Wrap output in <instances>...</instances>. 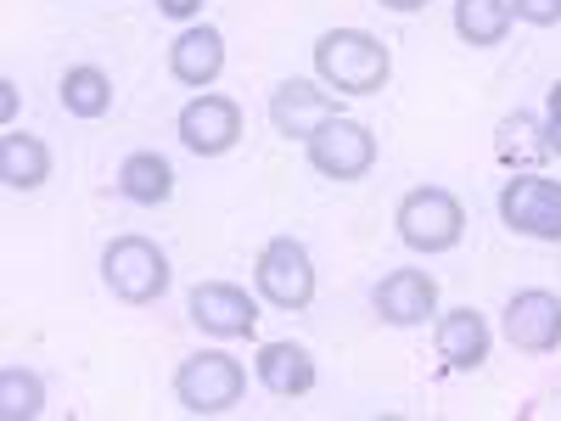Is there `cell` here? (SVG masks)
<instances>
[{
    "label": "cell",
    "mask_w": 561,
    "mask_h": 421,
    "mask_svg": "<svg viewBox=\"0 0 561 421\" xmlns=\"http://www.w3.org/2000/svg\"><path fill=\"white\" fill-rule=\"evenodd\" d=\"M253 281H259V298L275 304V309H309L314 304V259L298 237L264 242V253L253 264Z\"/></svg>",
    "instance_id": "obj_6"
},
{
    "label": "cell",
    "mask_w": 561,
    "mask_h": 421,
    "mask_svg": "<svg viewBox=\"0 0 561 421\" xmlns=\"http://www.w3.org/2000/svg\"><path fill=\"white\" fill-rule=\"evenodd\" d=\"M0 180L12 192H39L51 180V147L39 135H23V129H7L0 135Z\"/></svg>",
    "instance_id": "obj_16"
},
{
    "label": "cell",
    "mask_w": 561,
    "mask_h": 421,
    "mask_svg": "<svg viewBox=\"0 0 561 421\" xmlns=\"http://www.w3.org/2000/svg\"><path fill=\"white\" fill-rule=\"evenodd\" d=\"M511 29V0H455V34L466 45H500Z\"/></svg>",
    "instance_id": "obj_19"
},
{
    "label": "cell",
    "mask_w": 561,
    "mask_h": 421,
    "mask_svg": "<svg viewBox=\"0 0 561 421\" xmlns=\"http://www.w3.org/2000/svg\"><path fill=\"white\" fill-rule=\"evenodd\" d=\"M500 219H505V230H517V237L561 242V180L511 174L500 185Z\"/></svg>",
    "instance_id": "obj_5"
},
{
    "label": "cell",
    "mask_w": 561,
    "mask_h": 421,
    "mask_svg": "<svg viewBox=\"0 0 561 421\" xmlns=\"http://www.w3.org/2000/svg\"><path fill=\"white\" fill-rule=\"evenodd\" d=\"M0 113L18 118V84H12V79H0Z\"/></svg>",
    "instance_id": "obj_25"
},
{
    "label": "cell",
    "mask_w": 561,
    "mask_h": 421,
    "mask_svg": "<svg viewBox=\"0 0 561 421\" xmlns=\"http://www.w3.org/2000/svg\"><path fill=\"white\" fill-rule=\"evenodd\" d=\"M505 338H511V349H523V354L561 349V298L545 293V287L517 293L505 304Z\"/></svg>",
    "instance_id": "obj_11"
},
{
    "label": "cell",
    "mask_w": 561,
    "mask_h": 421,
    "mask_svg": "<svg viewBox=\"0 0 561 421\" xmlns=\"http://www.w3.org/2000/svg\"><path fill=\"white\" fill-rule=\"evenodd\" d=\"M57 96H62V107H68L73 118H107V113H113V79H107L102 68L79 62V68L62 73Z\"/></svg>",
    "instance_id": "obj_18"
},
{
    "label": "cell",
    "mask_w": 561,
    "mask_h": 421,
    "mask_svg": "<svg viewBox=\"0 0 561 421\" xmlns=\"http://www.w3.org/2000/svg\"><path fill=\"white\" fill-rule=\"evenodd\" d=\"M185 309H192V320L208 338H253V326H259V304L237 281H197Z\"/></svg>",
    "instance_id": "obj_9"
},
{
    "label": "cell",
    "mask_w": 561,
    "mask_h": 421,
    "mask_svg": "<svg viewBox=\"0 0 561 421\" xmlns=\"http://www.w3.org/2000/svg\"><path fill=\"white\" fill-rule=\"evenodd\" d=\"M511 18H523L534 29H550V23H561V0H511Z\"/></svg>",
    "instance_id": "obj_22"
},
{
    "label": "cell",
    "mask_w": 561,
    "mask_h": 421,
    "mask_svg": "<svg viewBox=\"0 0 561 421\" xmlns=\"http://www.w3.org/2000/svg\"><path fill=\"white\" fill-rule=\"evenodd\" d=\"M370 304H377V315L388 326H421L427 315H438V281L427 270H393L377 281Z\"/></svg>",
    "instance_id": "obj_12"
},
{
    "label": "cell",
    "mask_w": 561,
    "mask_h": 421,
    "mask_svg": "<svg viewBox=\"0 0 561 421\" xmlns=\"http://www.w3.org/2000/svg\"><path fill=\"white\" fill-rule=\"evenodd\" d=\"M158 12L174 18V23H192V18L203 12V0H158Z\"/></svg>",
    "instance_id": "obj_24"
},
{
    "label": "cell",
    "mask_w": 561,
    "mask_h": 421,
    "mask_svg": "<svg viewBox=\"0 0 561 421\" xmlns=\"http://www.w3.org/2000/svg\"><path fill=\"white\" fill-rule=\"evenodd\" d=\"M45 410V383L39 371H23V365H7L0 371V416L7 421H34Z\"/></svg>",
    "instance_id": "obj_20"
},
{
    "label": "cell",
    "mask_w": 561,
    "mask_h": 421,
    "mask_svg": "<svg viewBox=\"0 0 561 421\" xmlns=\"http://www.w3.org/2000/svg\"><path fill=\"white\" fill-rule=\"evenodd\" d=\"M309 163L325 174V180H365L370 163H377V135H370L359 118H325L309 140Z\"/></svg>",
    "instance_id": "obj_7"
},
{
    "label": "cell",
    "mask_w": 561,
    "mask_h": 421,
    "mask_svg": "<svg viewBox=\"0 0 561 421\" xmlns=\"http://www.w3.org/2000/svg\"><path fill=\"white\" fill-rule=\"evenodd\" d=\"M242 140V107L230 96H214V90H203V96H192L180 107V147L197 152V158H225L230 147Z\"/></svg>",
    "instance_id": "obj_8"
},
{
    "label": "cell",
    "mask_w": 561,
    "mask_h": 421,
    "mask_svg": "<svg viewBox=\"0 0 561 421\" xmlns=\"http://www.w3.org/2000/svg\"><path fill=\"white\" fill-rule=\"evenodd\" d=\"M393 225H399L404 248H415V253H449L466 237V208H460L455 192H444V185H415V192H404Z\"/></svg>",
    "instance_id": "obj_4"
},
{
    "label": "cell",
    "mask_w": 561,
    "mask_h": 421,
    "mask_svg": "<svg viewBox=\"0 0 561 421\" xmlns=\"http://www.w3.org/2000/svg\"><path fill=\"white\" fill-rule=\"evenodd\" d=\"M118 192H124L129 203H140V208L169 203V197H174V169H169V158H158V152H129V158L118 163Z\"/></svg>",
    "instance_id": "obj_17"
},
{
    "label": "cell",
    "mask_w": 561,
    "mask_h": 421,
    "mask_svg": "<svg viewBox=\"0 0 561 421\" xmlns=\"http://www.w3.org/2000/svg\"><path fill=\"white\" fill-rule=\"evenodd\" d=\"M325 118H337V96H332V90H320L314 79H287V84L270 90V124H275V135L309 140Z\"/></svg>",
    "instance_id": "obj_10"
},
{
    "label": "cell",
    "mask_w": 561,
    "mask_h": 421,
    "mask_svg": "<svg viewBox=\"0 0 561 421\" xmlns=\"http://www.w3.org/2000/svg\"><path fill=\"white\" fill-rule=\"evenodd\" d=\"M489 343H494L489 338V320L478 309H449L438 320V354H444L449 371H478L489 360Z\"/></svg>",
    "instance_id": "obj_15"
},
{
    "label": "cell",
    "mask_w": 561,
    "mask_h": 421,
    "mask_svg": "<svg viewBox=\"0 0 561 421\" xmlns=\"http://www.w3.org/2000/svg\"><path fill=\"white\" fill-rule=\"evenodd\" d=\"M382 7H388V12H421L427 0H382Z\"/></svg>",
    "instance_id": "obj_26"
},
{
    "label": "cell",
    "mask_w": 561,
    "mask_h": 421,
    "mask_svg": "<svg viewBox=\"0 0 561 421\" xmlns=\"http://www.w3.org/2000/svg\"><path fill=\"white\" fill-rule=\"evenodd\" d=\"M253 371H259V383L275 399H304L314 388V354L304 343H264L259 360H253Z\"/></svg>",
    "instance_id": "obj_14"
},
{
    "label": "cell",
    "mask_w": 561,
    "mask_h": 421,
    "mask_svg": "<svg viewBox=\"0 0 561 421\" xmlns=\"http://www.w3.org/2000/svg\"><path fill=\"white\" fill-rule=\"evenodd\" d=\"M102 281H107L113 298L147 309L169 293V253L147 237H113L102 248Z\"/></svg>",
    "instance_id": "obj_3"
},
{
    "label": "cell",
    "mask_w": 561,
    "mask_h": 421,
    "mask_svg": "<svg viewBox=\"0 0 561 421\" xmlns=\"http://www.w3.org/2000/svg\"><path fill=\"white\" fill-rule=\"evenodd\" d=\"M534 135H539V124H534L528 113H517V118H505V124H500V158H505V163H517V158L550 152L545 140H534Z\"/></svg>",
    "instance_id": "obj_21"
},
{
    "label": "cell",
    "mask_w": 561,
    "mask_h": 421,
    "mask_svg": "<svg viewBox=\"0 0 561 421\" xmlns=\"http://www.w3.org/2000/svg\"><path fill=\"white\" fill-rule=\"evenodd\" d=\"M242 394H248V371L225 349H203L192 360H180V371H174V399L192 416H225L242 405Z\"/></svg>",
    "instance_id": "obj_2"
},
{
    "label": "cell",
    "mask_w": 561,
    "mask_h": 421,
    "mask_svg": "<svg viewBox=\"0 0 561 421\" xmlns=\"http://www.w3.org/2000/svg\"><path fill=\"white\" fill-rule=\"evenodd\" d=\"M545 147L561 158V79L550 84V102H545Z\"/></svg>",
    "instance_id": "obj_23"
},
{
    "label": "cell",
    "mask_w": 561,
    "mask_h": 421,
    "mask_svg": "<svg viewBox=\"0 0 561 421\" xmlns=\"http://www.w3.org/2000/svg\"><path fill=\"white\" fill-rule=\"evenodd\" d=\"M314 73L325 90H343V96H377L393 79V52L365 29H325L314 39Z\"/></svg>",
    "instance_id": "obj_1"
},
{
    "label": "cell",
    "mask_w": 561,
    "mask_h": 421,
    "mask_svg": "<svg viewBox=\"0 0 561 421\" xmlns=\"http://www.w3.org/2000/svg\"><path fill=\"white\" fill-rule=\"evenodd\" d=\"M169 73L192 90H208L219 73H225V34L219 29H185L174 45H169Z\"/></svg>",
    "instance_id": "obj_13"
}]
</instances>
